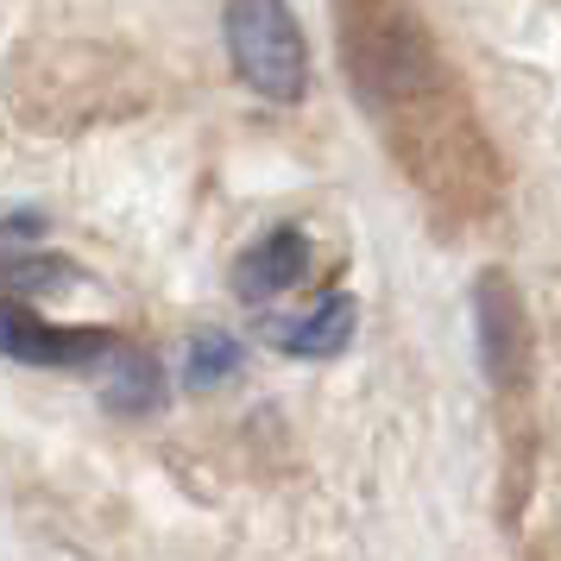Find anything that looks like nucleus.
I'll return each mask as SVG.
<instances>
[{"instance_id":"1","label":"nucleus","mask_w":561,"mask_h":561,"mask_svg":"<svg viewBox=\"0 0 561 561\" xmlns=\"http://www.w3.org/2000/svg\"><path fill=\"white\" fill-rule=\"evenodd\" d=\"M221 32H228V57L240 82L265 95V102H304L309 89V51H304V26L297 13L278 7V0H240L221 13Z\"/></svg>"},{"instance_id":"2","label":"nucleus","mask_w":561,"mask_h":561,"mask_svg":"<svg viewBox=\"0 0 561 561\" xmlns=\"http://www.w3.org/2000/svg\"><path fill=\"white\" fill-rule=\"evenodd\" d=\"M114 347L107 329H51L26 304H0V354L20 366H107Z\"/></svg>"},{"instance_id":"3","label":"nucleus","mask_w":561,"mask_h":561,"mask_svg":"<svg viewBox=\"0 0 561 561\" xmlns=\"http://www.w3.org/2000/svg\"><path fill=\"white\" fill-rule=\"evenodd\" d=\"M473 334H480L485 379L511 391L524 379V304L511 297L505 272H480V284H473Z\"/></svg>"},{"instance_id":"4","label":"nucleus","mask_w":561,"mask_h":561,"mask_svg":"<svg viewBox=\"0 0 561 561\" xmlns=\"http://www.w3.org/2000/svg\"><path fill=\"white\" fill-rule=\"evenodd\" d=\"M309 272V233L304 228H272L259 247L233 259V290L247 297V304H265V297H284V290H297Z\"/></svg>"},{"instance_id":"5","label":"nucleus","mask_w":561,"mask_h":561,"mask_svg":"<svg viewBox=\"0 0 561 561\" xmlns=\"http://www.w3.org/2000/svg\"><path fill=\"white\" fill-rule=\"evenodd\" d=\"M359 309L347 290H329L322 304H309L304 316H284V322H265V341L290 359H334L347 341H354Z\"/></svg>"},{"instance_id":"6","label":"nucleus","mask_w":561,"mask_h":561,"mask_svg":"<svg viewBox=\"0 0 561 561\" xmlns=\"http://www.w3.org/2000/svg\"><path fill=\"white\" fill-rule=\"evenodd\" d=\"M240 359H247V347L233 341V334L208 329L190 341V359H183V385L190 391H215V385H228L233 373H240Z\"/></svg>"},{"instance_id":"7","label":"nucleus","mask_w":561,"mask_h":561,"mask_svg":"<svg viewBox=\"0 0 561 561\" xmlns=\"http://www.w3.org/2000/svg\"><path fill=\"white\" fill-rule=\"evenodd\" d=\"M114 379H107V404L114 410H152L158 404V359L152 354H139V347H114Z\"/></svg>"},{"instance_id":"8","label":"nucleus","mask_w":561,"mask_h":561,"mask_svg":"<svg viewBox=\"0 0 561 561\" xmlns=\"http://www.w3.org/2000/svg\"><path fill=\"white\" fill-rule=\"evenodd\" d=\"M0 278L13 290H57V284H82L77 265H64L51 253H26V259H0Z\"/></svg>"}]
</instances>
